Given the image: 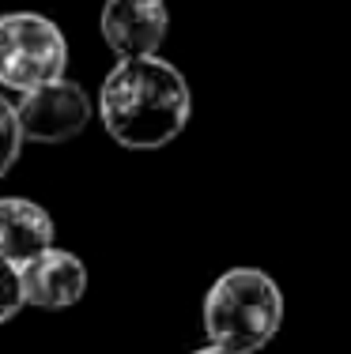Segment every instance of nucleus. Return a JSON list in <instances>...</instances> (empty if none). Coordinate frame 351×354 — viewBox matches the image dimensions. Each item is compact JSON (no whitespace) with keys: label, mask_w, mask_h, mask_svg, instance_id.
<instances>
[{"label":"nucleus","mask_w":351,"mask_h":354,"mask_svg":"<svg viewBox=\"0 0 351 354\" xmlns=\"http://www.w3.org/2000/svg\"><path fill=\"white\" fill-rule=\"evenodd\" d=\"M193 113L186 75L163 57H125L106 75L98 117L129 151H159L181 136Z\"/></svg>","instance_id":"1"},{"label":"nucleus","mask_w":351,"mask_h":354,"mask_svg":"<svg viewBox=\"0 0 351 354\" xmlns=\"http://www.w3.org/2000/svg\"><path fill=\"white\" fill-rule=\"evenodd\" d=\"M283 324V294L261 268H231L204 298V332L212 347L253 354L269 347Z\"/></svg>","instance_id":"2"},{"label":"nucleus","mask_w":351,"mask_h":354,"mask_svg":"<svg viewBox=\"0 0 351 354\" xmlns=\"http://www.w3.org/2000/svg\"><path fill=\"white\" fill-rule=\"evenodd\" d=\"M69 41L46 15L15 12L0 19V83L12 91H35L64 75Z\"/></svg>","instance_id":"3"},{"label":"nucleus","mask_w":351,"mask_h":354,"mask_svg":"<svg viewBox=\"0 0 351 354\" xmlns=\"http://www.w3.org/2000/svg\"><path fill=\"white\" fill-rule=\"evenodd\" d=\"M19 113V129L23 140H38V143H61L72 140L87 129L91 121V98L80 83L72 80H53L42 87L27 91L23 102L15 106Z\"/></svg>","instance_id":"4"},{"label":"nucleus","mask_w":351,"mask_h":354,"mask_svg":"<svg viewBox=\"0 0 351 354\" xmlns=\"http://www.w3.org/2000/svg\"><path fill=\"white\" fill-rule=\"evenodd\" d=\"M170 27L163 0H106L102 38L117 57H155Z\"/></svg>","instance_id":"5"},{"label":"nucleus","mask_w":351,"mask_h":354,"mask_svg":"<svg viewBox=\"0 0 351 354\" xmlns=\"http://www.w3.org/2000/svg\"><path fill=\"white\" fill-rule=\"evenodd\" d=\"M19 286H23V306L38 309H64L76 306L87 290V268L80 257L64 249H46L19 264Z\"/></svg>","instance_id":"6"},{"label":"nucleus","mask_w":351,"mask_h":354,"mask_svg":"<svg viewBox=\"0 0 351 354\" xmlns=\"http://www.w3.org/2000/svg\"><path fill=\"white\" fill-rule=\"evenodd\" d=\"M46 249H53V218L46 207L23 196L0 200V257L19 268Z\"/></svg>","instance_id":"7"},{"label":"nucleus","mask_w":351,"mask_h":354,"mask_svg":"<svg viewBox=\"0 0 351 354\" xmlns=\"http://www.w3.org/2000/svg\"><path fill=\"white\" fill-rule=\"evenodd\" d=\"M19 147H23V129H19V113L15 106L0 95V177L15 166L19 158Z\"/></svg>","instance_id":"8"},{"label":"nucleus","mask_w":351,"mask_h":354,"mask_svg":"<svg viewBox=\"0 0 351 354\" xmlns=\"http://www.w3.org/2000/svg\"><path fill=\"white\" fill-rule=\"evenodd\" d=\"M23 309V286H19V268L0 257V324L12 320Z\"/></svg>","instance_id":"9"},{"label":"nucleus","mask_w":351,"mask_h":354,"mask_svg":"<svg viewBox=\"0 0 351 354\" xmlns=\"http://www.w3.org/2000/svg\"><path fill=\"white\" fill-rule=\"evenodd\" d=\"M193 354H234V351H223V347H200V351H193Z\"/></svg>","instance_id":"10"}]
</instances>
